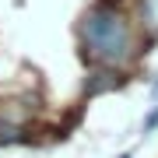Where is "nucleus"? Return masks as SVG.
<instances>
[{
  "instance_id": "nucleus-1",
  "label": "nucleus",
  "mask_w": 158,
  "mask_h": 158,
  "mask_svg": "<svg viewBox=\"0 0 158 158\" xmlns=\"http://www.w3.org/2000/svg\"><path fill=\"white\" fill-rule=\"evenodd\" d=\"M81 49H85L88 60L102 63V67H123V63L134 56V28H130V18L116 7L102 4L91 7V11L81 18L77 28Z\"/></svg>"
},
{
  "instance_id": "nucleus-2",
  "label": "nucleus",
  "mask_w": 158,
  "mask_h": 158,
  "mask_svg": "<svg viewBox=\"0 0 158 158\" xmlns=\"http://www.w3.org/2000/svg\"><path fill=\"white\" fill-rule=\"evenodd\" d=\"M137 18H141V25L148 28V35H151V39H158V0H141Z\"/></svg>"
},
{
  "instance_id": "nucleus-3",
  "label": "nucleus",
  "mask_w": 158,
  "mask_h": 158,
  "mask_svg": "<svg viewBox=\"0 0 158 158\" xmlns=\"http://www.w3.org/2000/svg\"><path fill=\"white\" fill-rule=\"evenodd\" d=\"M14 141H25V137H21V127L0 123V144H14Z\"/></svg>"
},
{
  "instance_id": "nucleus-4",
  "label": "nucleus",
  "mask_w": 158,
  "mask_h": 158,
  "mask_svg": "<svg viewBox=\"0 0 158 158\" xmlns=\"http://www.w3.org/2000/svg\"><path fill=\"white\" fill-rule=\"evenodd\" d=\"M155 127H158V102H155V106H151V113L144 116V134H151Z\"/></svg>"
},
{
  "instance_id": "nucleus-5",
  "label": "nucleus",
  "mask_w": 158,
  "mask_h": 158,
  "mask_svg": "<svg viewBox=\"0 0 158 158\" xmlns=\"http://www.w3.org/2000/svg\"><path fill=\"white\" fill-rule=\"evenodd\" d=\"M123 158H130V155H123Z\"/></svg>"
}]
</instances>
